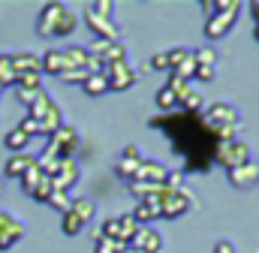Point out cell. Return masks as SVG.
I'll return each mask as SVG.
<instances>
[{"mask_svg": "<svg viewBox=\"0 0 259 253\" xmlns=\"http://www.w3.org/2000/svg\"><path fill=\"white\" fill-rule=\"evenodd\" d=\"M69 69V63H66V55L64 49H49L46 55H39V72H46V75H61Z\"/></svg>", "mask_w": 259, "mask_h": 253, "instance_id": "obj_15", "label": "cell"}, {"mask_svg": "<svg viewBox=\"0 0 259 253\" xmlns=\"http://www.w3.org/2000/svg\"><path fill=\"white\" fill-rule=\"evenodd\" d=\"M178 109H184L187 115H196V112L202 109V91H196V88H187V91L178 97Z\"/></svg>", "mask_w": 259, "mask_h": 253, "instance_id": "obj_22", "label": "cell"}, {"mask_svg": "<svg viewBox=\"0 0 259 253\" xmlns=\"http://www.w3.org/2000/svg\"><path fill=\"white\" fill-rule=\"evenodd\" d=\"M130 247H136L142 253H163V235L157 229H151V226H139L133 241H130Z\"/></svg>", "mask_w": 259, "mask_h": 253, "instance_id": "obj_12", "label": "cell"}, {"mask_svg": "<svg viewBox=\"0 0 259 253\" xmlns=\"http://www.w3.org/2000/svg\"><path fill=\"white\" fill-rule=\"evenodd\" d=\"M24 232H27V226L15 217V214H9V211H0V250H9V247H15L21 238H24Z\"/></svg>", "mask_w": 259, "mask_h": 253, "instance_id": "obj_8", "label": "cell"}, {"mask_svg": "<svg viewBox=\"0 0 259 253\" xmlns=\"http://www.w3.org/2000/svg\"><path fill=\"white\" fill-rule=\"evenodd\" d=\"M166 58H169V72H172L178 63H184L187 58H190V49H184V46H178V49H169V52H166Z\"/></svg>", "mask_w": 259, "mask_h": 253, "instance_id": "obj_34", "label": "cell"}, {"mask_svg": "<svg viewBox=\"0 0 259 253\" xmlns=\"http://www.w3.org/2000/svg\"><path fill=\"white\" fill-rule=\"evenodd\" d=\"M30 166H36V157L24 151V154H15V157H9V160H6V166H3V175H6V178H21V175H24Z\"/></svg>", "mask_w": 259, "mask_h": 253, "instance_id": "obj_17", "label": "cell"}, {"mask_svg": "<svg viewBox=\"0 0 259 253\" xmlns=\"http://www.w3.org/2000/svg\"><path fill=\"white\" fill-rule=\"evenodd\" d=\"M15 69H12V58L9 55H0V88H12L15 91Z\"/></svg>", "mask_w": 259, "mask_h": 253, "instance_id": "obj_28", "label": "cell"}, {"mask_svg": "<svg viewBox=\"0 0 259 253\" xmlns=\"http://www.w3.org/2000/svg\"><path fill=\"white\" fill-rule=\"evenodd\" d=\"M247 160H253V151H250V145L244 139H232V142H217L214 145V163L226 166V172L241 166V163H247Z\"/></svg>", "mask_w": 259, "mask_h": 253, "instance_id": "obj_3", "label": "cell"}, {"mask_svg": "<svg viewBox=\"0 0 259 253\" xmlns=\"http://www.w3.org/2000/svg\"><path fill=\"white\" fill-rule=\"evenodd\" d=\"M52 196V178H42L36 187H33V193H30V199H36V202H46Z\"/></svg>", "mask_w": 259, "mask_h": 253, "instance_id": "obj_38", "label": "cell"}, {"mask_svg": "<svg viewBox=\"0 0 259 253\" xmlns=\"http://www.w3.org/2000/svg\"><path fill=\"white\" fill-rule=\"evenodd\" d=\"M103 75H106V85H109V91H130V88L136 85V78H139L130 61L112 63V66H103Z\"/></svg>", "mask_w": 259, "mask_h": 253, "instance_id": "obj_7", "label": "cell"}, {"mask_svg": "<svg viewBox=\"0 0 259 253\" xmlns=\"http://www.w3.org/2000/svg\"><path fill=\"white\" fill-rule=\"evenodd\" d=\"M196 208V196L187 187H178V190H169L163 199H160V217L163 220H178L184 217L187 211Z\"/></svg>", "mask_w": 259, "mask_h": 253, "instance_id": "obj_4", "label": "cell"}, {"mask_svg": "<svg viewBox=\"0 0 259 253\" xmlns=\"http://www.w3.org/2000/svg\"><path fill=\"white\" fill-rule=\"evenodd\" d=\"M172 72H175V75H178V78H184V81H190V78H193V75H196L193 52H190V58H187V61H184V63H178V66H175V69H172Z\"/></svg>", "mask_w": 259, "mask_h": 253, "instance_id": "obj_35", "label": "cell"}, {"mask_svg": "<svg viewBox=\"0 0 259 253\" xmlns=\"http://www.w3.org/2000/svg\"><path fill=\"white\" fill-rule=\"evenodd\" d=\"M214 75H217V66H196V75L199 81H214Z\"/></svg>", "mask_w": 259, "mask_h": 253, "instance_id": "obj_42", "label": "cell"}, {"mask_svg": "<svg viewBox=\"0 0 259 253\" xmlns=\"http://www.w3.org/2000/svg\"><path fill=\"white\" fill-rule=\"evenodd\" d=\"M214 253H235V244L232 241H217L214 244Z\"/></svg>", "mask_w": 259, "mask_h": 253, "instance_id": "obj_43", "label": "cell"}, {"mask_svg": "<svg viewBox=\"0 0 259 253\" xmlns=\"http://www.w3.org/2000/svg\"><path fill=\"white\" fill-rule=\"evenodd\" d=\"M0 193H3V184H0Z\"/></svg>", "mask_w": 259, "mask_h": 253, "instance_id": "obj_48", "label": "cell"}, {"mask_svg": "<svg viewBox=\"0 0 259 253\" xmlns=\"http://www.w3.org/2000/svg\"><path fill=\"white\" fill-rule=\"evenodd\" d=\"M81 91H84L88 97H103V94L109 91V85H106V75H103V72H94V75H88V78L81 81Z\"/></svg>", "mask_w": 259, "mask_h": 253, "instance_id": "obj_24", "label": "cell"}, {"mask_svg": "<svg viewBox=\"0 0 259 253\" xmlns=\"http://www.w3.org/2000/svg\"><path fill=\"white\" fill-rule=\"evenodd\" d=\"M229 184L238 190H247V187H256L259 184V163L256 160H247L235 169H229Z\"/></svg>", "mask_w": 259, "mask_h": 253, "instance_id": "obj_10", "label": "cell"}, {"mask_svg": "<svg viewBox=\"0 0 259 253\" xmlns=\"http://www.w3.org/2000/svg\"><path fill=\"white\" fill-rule=\"evenodd\" d=\"M166 175H169V169H166L163 163H154V160H142V163H139V172H136V178H133V181H142V184L160 187V184L166 181Z\"/></svg>", "mask_w": 259, "mask_h": 253, "instance_id": "obj_14", "label": "cell"}, {"mask_svg": "<svg viewBox=\"0 0 259 253\" xmlns=\"http://www.w3.org/2000/svg\"><path fill=\"white\" fill-rule=\"evenodd\" d=\"M250 12H253V18H256V24H259V0H253V3H250Z\"/></svg>", "mask_w": 259, "mask_h": 253, "instance_id": "obj_45", "label": "cell"}, {"mask_svg": "<svg viewBox=\"0 0 259 253\" xmlns=\"http://www.w3.org/2000/svg\"><path fill=\"white\" fill-rule=\"evenodd\" d=\"M42 178H46V175H42V166H39V160H36V166H30V169H27V172H24L18 181H21V190L30 196V193H33V187H36Z\"/></svg>", "mask_w": 259, "mask_h": 253, "instance_id": "obj_26", "label": "cell"}, {"mask_svg": "<svg viewBox=\"0 0 259 253\" xmlns=\"http://www.w3.org/2000/svg\"><path fill=\"white\" fill-rule=\"evenodd\" d=\"M253 36H256V43H259V24H256V27H253Z\"/></svg>", "mask_w": 259, "mask_h": 253, "instance_id": "obj_47", "label": "cell"}, {"mask_svg": "<svg viewBox=\"0 0 259 253\" xmlns=\"http://www.w3.org/2000/svg\"><path fill=\"white\" fill-rule=\"evenodd\" d=\"M69 202H72V196H69V193H61V190H52V196L46 199V205L55 208V211H61V214L69 211Z\"/></svg>", "mask_w": 259, "mask_h": 253, "instance_id": "obj_30", "label": "cell"}, {"mask_svg": "<svg viewBox=\"0 0 259 253\" xmlns=\"http://www.w3.org/2000/svg\"><path fill=\"white\" fill-rule=\"evenodd\" d=\"M88 55H91V58H97L103 66L124 63L130 58V52H127V46H124V43H106V39H94V43L88 46Z\"/></svg>", "mask_w": 259, "mask_h": 253, "instance_id": "obj_6", "label": "cell"}, {"mask_svg": "<svg viewBox=\"0 0 259 253\" xmlns=\"http://www.w3.org/2000/svg\"><path fill=\"white\" fill-rule=\"evenodd\" d=\"M130 217H133L139 226H148V223L160 220V202H157V199H142V202H136V205H133Z\"/></svg>", "mask_w": 259, "mask_h": 253, "instance_id": "obj_16", "label": "cell"}, {"mask_svg": "<svg viewBox=\"0 0 259 253\" xmlns=\"http://www.w3.org/2000/svg\"><path fill=\"white\" fill-rule=\"evenodd\" d=\"M166 88H169V91H175V94H178V97H181V94H184V91H187V88H190V85H187V81H184V78H178V75H175V72H169V81H166Z\"/></svg>", "mask_w": 259, "mask_h": 253, "instance_id": "obj_41", "label": "cell"}, {"mask_svg": "<svg viewBox=\"0 0 259 253\" xmlns=\"http://www.w3.org/2000/svg\"><path fill=\"white\" fill-rule=\"evenodd\" d=\"M199 9H205L208 15H214L217 12V0H199Z\"/></svg>", "mask_w": 259, "mask_h": 253, "instance_id": "obj_44", "label": "cell"}, {"mask_svg": "<svg viewBox=\"0 0 259 253\" xmlns=\"http://www.w3.org/2000/svg\"><path fill=\"white\" fill-rule=\"evenodd\" d=\"M69 214H75L84 226L88 223H94V214H97V205L88 199V196H75L72 202H69Z\"/></svg>", "mask_w": 259, "mask_h": 253, "instance_id": "obj_18", "label": "cell"}, {"mask_svg": "<svg viewBox=\"0 0 259 253\" xmlns=\"http://www.w3.org/2000/svg\"><path fill=\"white\" fill-rule=\"evenodd\" d=\"M61 229H64V235H78V232L84 229V223H81L75 214L66 211V214H61Z\"/></svg>", "mask_w": 259, "mask_h": 253, "instance_id": "obj_32", "label": "cell"}, {"mask_svg": "<svg viewBox=\"0 0 259 253\" xmlns=\"http://www.w3.org/2000/svg\"><path fill=\"white\" fill-rule=\"evenodd\" d=\"M148 66L157 69V72H169V58H166V52H154L151 61H148Z\"/></svg>", "mask_w": 259, "mask_h": 253, "instance_id": "obj_39", "label": "cell"}, {"mask_svg": "<svg viewBox=\"0 0 259 253\" xmlns=\"http://www.w3.org/2000/svg\"><path fill=\"white\" fill-rule=\"evenodd\" d=\"M78 27V15L66 6V3H46L39 9L36 18V33L42 39H55V36H72Z\"/></svg>", "mask_w": 259, "mask_h": 253, "instance_id": "obj_1", "label": "cell"}, {"mask_svg": "<svg viewBox=\"0 0 259 253\" xmlns=\"http://www.w3.org/2000/svg\"><path fill=\"white\" fill-rule=\"evenodd\" d=\"M84 24L91 27V33H94L97 39L121 43V30H118V24H115L112 18H100V15H94V12H84Z\"/></svg>", "mask_w": 259, "mask_h": 253, "instance_id": "obj_9", "label": "cell"}, {"mask_svg": "<svg viewBox=\"0 0 259 253\" xmlns=\"http://www.w3.org/2000/svg\"><path fill=\"white\" fill-rule=\"evenodd\" d=\"M88 12H94V15H100V18H112V15H115V0H94Z\"/></svg>", "mask_w": 259, "mask_h": 253, "instance_id": "obj_33", "label": "cell"}, {"mask_svg": "<svg viewBox=\"0 0 259 253\" xmlns=\"http://www.w3.org/2000/svg\"><path fill=\"white\" fill-rule=\"evenodd\" d=\"M154 103H157V109H163V112H175V109H178V94H175V91H169V88L163 85V88L157 91Z\"/></svg>", "mask_w": 259, "mask_h": 253, "instance_id": "obj_27", "label": "cell"}, {"mask_svg": "<svg viewBox=\"0 0 259 253\" xmlns=\"http://www.w3.org/2000/svg\"><path fill=\"white\" fill-rule=\"evenodd\" d=\"M18 91H42V72H21L15 78Z\"/></svg>", "mask_w": 259, "mask_h": 253, "instance_id": "obj_29", "label": "cell"}, {"mask_svg": "<svg viewBox=\"0 0 259 253\" xmlns=\"http://www.w3.org/2000/svg\"><path fill=\"white\" fill-rule=\"evenodd\" d=\"M64 85H81L84 78H88V69H66V72H61L58 75Z\"/></svg>", "mask_w": 259, "mask_h": 253, "instance_id": "obj_37", "label": "cell"}, {"mask_svg": "<svg viewBox=\"0 0 259 253\" xmlns=\"http://www.w3.org/2000/svg\"><path fill=\"white\" fill-rule=\"evenodd\" d=\"M55 103H58V100H55L52 94H46V91H42V94L36 97V103H33L30 109H27V118H33V121L39 124V121H42V118H46V115H49V112L55 109Z\"/></svg>", "mask_w": 259, "mask_h": 253, "instance_id": "obj_20", "label": "cell"}, {"mask_svg": "<svg viewBox=\"0 0 259 253\" xmlns=\"http://www.w3.org/2000/svg\"><path fill=\"white\" fill-rule=\"evenodd\" d=\"M39 94H42V91H18V88H15V97H18V103H21L24 109H30V106L36 103Z\"/></svg>", "mask_w": 259, "mask_h": 253, "instance_id": "obj_40", "label": "cell"}, {"mask_svg": "<svg viewBox=\"0 0 259 253\" xmlns=\"http://www.w3.org/2000/svg\"><path fill=\"white\" fill-rule=\"evenodd\" d=\"M9 58H12V69H15V75H21V72H39V55L15 52V55H9Z\"/></svg>", "mask_w": 259, "mask_h": 253, "instance_id": "obj_19", "label": "cell"}, {"mask_svg": "<svg viewBox=\"0 0 259 253\" xmlns=\"http://www.w3.org/2000/svg\"><path fill=\"white\" fill-rule=\"evenodd\" d=\"M3 145H6V151L24 154V151H27V145H30V136H27V133H21V130L15 126V130H9V133L3 136Z\"/></svg>", "mask_w": 259, "mask_h": 253, "instance_id": "obj_21", "label": "cell"}, {"mask_svg": "<svg viewBox=\"0 0 259 253\" xmlns=\"http://www.w3.org/2000/svg\"><path fill=\"white\" fill-rule=\"evenodd\" d=\"M193 63H196V66H217V52H214L211 46L196 49V52H193Z\"/></svg>", "mask_w": 259, "mask_h": 253, "instance_id": "obj_31", "label": "cell"}, {"mask_svg": "<svg viewBox=\"0 0 259 253\" xmlns=\"http://www.w3.org/2000/svg\"><path fill=\"white\" fill-rule=\"evenodd\" d=\"M121 253H142V250H136V247H124Z\"/></svg>", "mask_w": 259, "mask_h": 253, "instance_id": "obj_46", "label": "cell"}, {"mask_svg": "<svg viewBox=\"0 0 259 253\" xmlns=\"http://www.w3.org/2000/svg\"><path fill=\"white\" fill-rule=\"evenodd\" d=\"M241 9H244V3H238V0H217V12L208 15V21H205V36L208 39H223L226 33H232V27L238 24Z\"/></svg>", "mask_w": 259, "mask_h": 253, "instance_id": "obj_2", "label": "cell"}, {"mask_svg": "<svg viewBox=\"0 0 259 253\" xmlns=\"http://www.w3.org/2000/svg\"><path fill=\"white\" fill-rule=\"evenodd\" d=\"M0 94H3V88H0Z\"/></svg>", "mask_w": 259, "mask_h": 253, "instance_id": "obj_49", "label": "cell"}, {"mask_svg": "<svg viewBox=\"0 0 259 253\" xmlns=\"http://www.w3.org/2000/svg\"><path fill=\"white\" fill-rule=\"evenodd\" d=\"M64 55H66V63H69V69H84V66H88V61H91L88 49H81V46H66Z\"/></svg>", "mask_w": 259, "mask_h": 253, "instance_id": "obj_25", "label": "cell"}, {"mask_svg": "<svg viewBox=\"0 0 259 253\" xmlns=\"http://www.w3.org/2000/svg\"><path fill=\"white\" fill-rule=\"evenodd\" d=\"M78 175H81V169H78L75 157H72V160H61V166H58V172H55V178H52V190L69 193V187L78 181Z\"/></svg>", "mask_w": 259, "mask_h": 253, "instance_id": "obj_13", "label": "cell"}, {"mask_svg": "<svg viewBox=\"0 0 259 253\" xmlns=\"http://www.w3.org/2000/svg\"><path fill=\"white\" fill-rule=\"evenodd\" d=\"M202 124L208 126V130H217V126H241V115L229 103H214V106L205 109Z\"/></svg>", "mask_w": 259, "mask_h": 253, "instance_id": "obj_5", "label": "cell"}, {"mask_svg": "<svg viewBox=\"0 0 259 253\" xmlns=\"http://www.w3.org/2000/svg\"><path fill=\"white\" fill-rule=\"evenodd\" d=\"M136 229H139V223H136L130 214H121V217H118V244L130 247V241H133Z\"/></svg>", "mask_w": 259, "mask_h": 253, "instance_id": "obj_23", "label": "cell"}, {"mask_svg": "<svg viewBox=\"0 0 259 253\" xmlns=\"http://www.w3.org/2000/svg\"><path fill=\"white\" fill-rule=\"evenodd\" d=\"M121 250H124V244H118L112 238H97V244H94V253H121Z\"/></svg>", "mask_w": 259, "mask_h": 253, "instance_id": "obj_36", "label": "cell"}, {"mask_svg": "<svg viewBox=\"0 0 259 253\" xmlns=\"http://www.w3.org/2000/svg\"><path fill=\"white\" fill-rule=\"evenodd\" d=\"M142 160H145V157L139 154V148H136V145H127V148H124V154H121V157H118V163H115L118 178L130 184V181L136 178V172H139V163H142Z\"/></svg>", "mask_w": 259, "mask_h": 253, "instance_id": "obj_11", "label": "cell"}]
</instances>
